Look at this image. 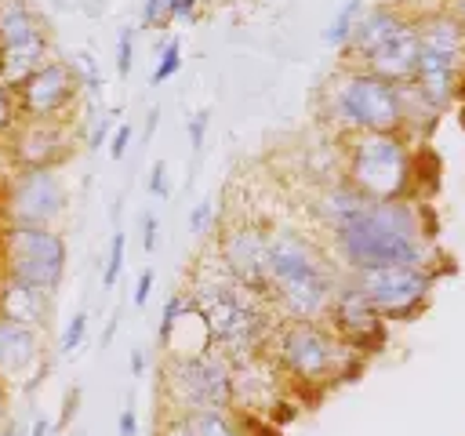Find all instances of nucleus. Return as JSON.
Wrapping results in <instances>:
<instances>
[{
	"label": "nucleus",
	"mask_w": 465,
	"mask_h": 436,
	"mask_svg": "<svg viewBox=\"0 0 465 436\" xmlns=\"http://www.w3.org/2000/svg\"><path fill=\"white\" fill-rule=\"evenodd\" d=\"M189 302L200 312V320L207 323L211 345L222 349L229 360H243V356H258L269 349L280 316L269 305V298L247 291L243 283H236L218 254L211 258V265L203 262L189 283Z\"/></svg>",
	"instance_id": "nucleus-1"
},
{
	"label": "nucleus",
	"mask_w": 465,
	"mask_h": 436,
	"mask_svg": "<svg viewBox=\"0 0 465 436\" xmlns=\"http://www.w3.org/2000/svg\"><path fill=\"white\" fill-rule=\"evenodd\" d=\"M429 229L421 225L418 203L371 200L352 222L331 233L334 262L345 272L378 265H425L429 269Z\"/></svg>",
	"instance_id": "nucleus-2"
},
{
	"label": "nucleus",
	"mask_w": 465,
	"mask_h": 436,
	"mask_svg": "<svg viewBox=\"0 0 465 436\" xmlns=\"http://www.w3.org/2000/svg\"><path fill=\"white\" fill-rule=\"evenodd\" d=\"M269 305L283 320H327L331 298L341 283L338 262L305 233L269 229L265 251Z\"/></svg>",
	"instance_id": "nucleus-3"
},
{
	"label": "nucleus",
	"mask_w": 465,
	"mask_h": 436,
	"mask_svg": "<svg viewBox=\"0 0 465 436\" xmlns=\"http://www.w3.org/2000/svg\"><path fill=\"white\" fill-rule=\"evenodd\" d=\"M323 116L341 134L403 131V91L360 65H341L323 87Z\"/></svg>",
	"instance_id": "nucleus-4"
},
{
	"label": "nucleus",
	"mask_w": 465,
	"mask_h": 436,
	"mask_svg": "<svg viewBox=\"0 0 465 436\" xmlns=\"http://www.w3.org/2000/svg\"><path fill=\"white\" fill-rule=\"evenodd\" d=\"M265 352H272L280 374L298 385H327L356 360V349L345 345L323 320H283Z\"/></svg>",
	"instance_id": "nucleus-5"
},
{
	"label": "nucleus",
	"mask_w": 465,
	"mask_h": 436,
	"mask_svg": "<svg viewBox=\"0 0 465 436\" xmlns=\"http://www.w3.org/2000/svg\"><path fill=\"white\" fill-rule=\"evenodd\" d=\"M341 174L367 200H403L414 182V153L400 131L349 134Z\"/></svg>",
	"instance_id": "nucleus-6"
},
{
	"label": "nucleus",
	"mask_w": 465,
	"mask_h": 436,
	"mask_svg": "<svg viewBox=\"0 0 465 436\" xmlns=\"http://www.w3.org/2000/svg\"><path fill=\"white\" fill-rule=\"evenodd\" d=\"M465 73V25L450 11L418 18V65L411 87L440 113L450 105Z\"/></svg>",
	"instance_id": "nucleus-7"
},
{
	"label": "nucleus",
	"mask_w": 465,
	"mask_h": 436,
	"mask_svg": "<svg viewBox=\"0 0 465 436\" xmlns=\"http://www.w3.org/2000/svg\"><path fill=\"white\" fill-rule=\"evenodd\" d=\"M160 378L171 414L232 411V360L214 345L196 356H167Z\"/></svg>",
	"instance_id": "nucleus-8"
},
{
	"label": "nucleus",
	"mask_w": 465,
	"mask_h": 436,
	"mask_svg": "<svg viewBox=\"0 0 465 436\" xmlns=\"http://www.w3.org/2000/svg\"><path fill=\"white\" fill-rule=\"evenodd\" d=\"M69 247L65 236L51 225H7L0 233V269L44 291H58L65 276Z\"/></svg>",
	"instance_id": "nucleus-9"
},
{
	"label": "nucleus",
	"mask_w": 465,
	"mask_h": 436,
	"mask_svg": "<svg viewBox=\"0 0 465 436\" xmlns=\"http://www.w3.org/2000/svg\"><path fill=\"white\" fill-rule=\"evenodd\" d=\"M65 182L58 167H15L0 193L7 225H58L65 214Z\"/></svg>",
	"instance_id": "nucleus-10"
},
{
	"label": "nucleus",
	"mask_w": 465,
	"mask_h": 436,
	"mask_svg": "<svg viewBox=\"0 0 465 436\" xmlns=\"http://www.w3.org/2000/svg\"><path fill=\"white\" fill-rule=\"evenodd\" d=\"M47 29L25 0H0V80L18 87L47 58Z\"/></svg>",
	"instance_id": "nucleus-11"
},
{
	"label": "nucleus",
	"mask_w": 465,
	"mask_h": 436,
	"mask_svg": "<svg viewBox=\"0 0 465 436\" xmlns=\"http://www.w3.org/2000/svg\"><path fill=\"white\" fill-rule=\"evenodd\" d=\"M345 276L360 287V294L378 309L381 320L411 316L432 291V272L425 265H378V269H356Z\"/></svg>",
	"instance_id": "nucleus-12"
},
{
	"label": "nucleus",
	"mask_w": 465,
	"mask_h": 436,
	"mask_svg": "<svg viewBox=\"0 0 465 436\" xmlns=\"http://www.w3.org/2000/svg\"><path fill=\"white\" fill-rule=\"evenodd\" d=\"M15 91H18L22 120H65L84 87H80V76H76L73 62L51 58L29 80H22Z\"/></svg>",
	"instance_id": "nucleus-13"
},
{
	"label": "nucleus",
	"mask_w": 465,
	"mask_h": 436,
	"mask_svg": "<svg viewBox=\"0 0 465 436\" xmlns=\"http://www.w3.org/2000/svg\"><path fill=\"white\" fill-rule=\"evenodd\" d=\"M265 251H269V229L254 225V222H236L218 236V262L222 269L243 283L247 291L269 298V272H265Z\"/></svg>",
	"instance_id": "nucleus-14"
},
{
	"label": "nucleus",
	"mask_w": 465,
	"mask_h": 436,
	"mask_svg": "<svg viewBox=\"0 0 465 436\" xmlns=\"http://www.w3.org/2000/svg\"><path fill=\"white\" fill-rule=\"evenodd\" d=\"M327 327L352 349L360 352H374L381 342H385V327H381V316L378 309L360 294V287L341 276L334 298H331V309H327Z\"/></svg>",
	"instance_id": "nucleus-15"
},
{
	"label": "nucleus",
	"mask_w": 465,
	"mask_h": 436,
	"mask_svg": "<svg viewBox=\"0 0 465 436\" xmlns=\"http://www.w3.org/2000/svg\"><path fill=\"white\" fill-rule=\"evenodd\" d=\"M7 156L15 167H58L69 156L65 120H18L7 134Z\"/></svg>",
	"instance_id": "nucleus-16"
},
{
	"label": "nucleus",
	"mask_w": 465,
	"mask_h": 436,
	"mask_svg": "<svg viewBox=\"0 0 465 436\" xmlns=\"http://www.w3.org/2000/svg\"><path fill=\"white\" fill-rule=\"evenodd\" d=\"M414 65H418V18H411V15L360 62V69H367L389 84H411Z\"/></svg>",
	"instance_id": "nucleus-17"
},
{
	"label": "nucleus",
	"mask_w": 465,
	"mask_h": 436,
	"mask_svg": "<svg viewBox=\"0 0 465 436\" xmlns=\"http://www.w3.org/2000/svg\"><path fill=\"white\" fill-rule=\"evenodd\" d=\"M40 363H44L40 331L0 316V378H4V382H22V378H29Z\"/></svg>",
	"instance_id": "nucleus-18"
},
{
	"label": "nucleus",
	"mask_w": 465,
	"mask_h": 436,
	"mask_svg": "<svg viewBox=\"0 0 465 436\" xmlns=\"http://www.w3.org/2000/svg\"><path fill=\"white\" fill-rule=\"evenodd\" d=\"M0 316L25 323L33 331H44L51 323V291L0 272Z\"/></svg>",
	"instance_id": "nucleus-19"
},
{
	"label": "nucleus",
	"mask_w": 465,
	"mask_h": 436,
	"mask_svg": "<svg viewBox=\"0 0 465 436\" xmlns=\"http://www.w3.org/2000/svg\"><path fill=\"white\" fill-rule=\"evenodd\" d=\"M407 15L400 11V7H392V4H378V7H367L363 15H360V22H356V29H352V40L345 44V65H360L400 22H403Z\"/></svg>",
	"instance_id": "nucleus-20"
},
{
	"label": "nucleus",
	"mask_w": 465,
	"mask_h": 436,
	"mask_svg": "<svg viewBox=\"0 0 465 436\" xmlns=\"http://www.w3.org/2000/svg\"><path fill=\"white\" fill-rule=\"evenodd\" d=\"M367 203H371V200L341 178V182H327V185L316 193V200H312V214L320 218V225H323L327 233H334V229H341L345 222H352Z\"/></svg>",
	"instance_id": "nucleus-21"
},
{
	"label": "nucleus",
	"mask_w": 465,
	"mask_h": 436,
	"mask_svg": "<svg viewBox=\"0 0 465 436\" xmlns=\"http://www.w3.org/2000/svg\"><path fill=\"white\" fill-rule=\"evenodd\" d=\"M193 436H243L240 429V418L232 411H196V414H185Z\"/></svg>",
	"instance_id": "nucleus-22"
},
{
	"label": "nucleus",
	"mask_w": 465,
	"mask_h": 436,
	"mask_svg": "<svg viewBox=\"0 0 465 436\" xmlns=\"http://www.w3.org/2000/svg\"><path fill=\"white\" fill-rule=\"evenodd\" d=\"M363 11H367L363 0H349L345 7H338V15L331 18V25L323 29V40H327L331 47H341V51H345V44L352 40V29H356V22H360Z\"/></svg>",
	"instance_id": "nucleus-23"
},
{
	"label": "nucleus",
	"mask_w": 465,
	"mask_h": 436,
	"mask_svg": "<svg viewBox=\"0 0 465 436\" xmlns=\"http://www.w3.org/2000/svg\"><path fill=\"white\" fill-rule=\"evenodd\" d=\"M124 254H127V236H124V229H116L109 236V254H105V269H102V287L105 291L116 287V280L124 272Z\"/></svg>",
	"instance_id": "nucleus-24"
},
{
	"label": "nucleus",
	"mask_w": 465,
	"mask_h": 436,
	"mask_svg": "<svg viewBox=\"0 0 465 436\" xmlns=\"http://www.w3.org/2000/svg\"><path fill=\"white\" fill-rule=\"evenodd\" d=\"M178 69H182V44H178V40H167L163 51H160V58H156V65H153V84H156V87L167 84Z\"/></svg>",
	"instance_id": "nucleus-25"
},
{
	"label": "nucleus",
	"mask_w": 465,
	"mask_h": 436,
	"mask_svg": "<svg viewBox=\"0 0 465 436\" xmlns=\"http://www.w3.org/2000/svg\"><path fill=\"white\" fill-rule=\"evenodd\" d=\"M18 120H22V113H18V91L0 80V138L11 134L18 127Z\"/></svg>",
	"instance_id": "nucleus-26"
},
{
	"label": "nucleus",
	"mask_w": 465,
	"mask_h": 436,
	"mask_svg": "<svg viewBox=\"0 0 465 436\" xmlns=\"http://www.w3.org/2000/svg\"><path fill=\"white\" fill-rule=\"evenodd\" d=\"M84 338H87V312H73L69 323H65V331H62L58 349H62L65 356H73V352L84 345Z\"/></svg>",
	"instance_id": "nucleus-27"
},
{
	"label": "nucleus",
	"mask_w": 465,
	"mask_h": 436,
	"mask_svg": "<svg viewBox=\"0 0 465 436\" xmlns=\"http://www.w3.org/2000/svg\"><path fill=\"white\" fill-rule=\"evenodd\" d=\"M211 225H214V200L193 203V211H189V233H193V236H207Z\"/></svg>",
	"instance_id": "nucleus-28"
},
{
	"label": "nucleus",
	"mask_w": 465,
	"mask_h": 436,
	"mask_svg": "<svg viewBox=\"0 0 465 436\" xmlns=\"http://www.w3.org/2000/svg\"><path fill=\"white\" fill-rule=\"evenodd\" d=\"M142 25L145 29H167L171 25V4L167 0H145L142 4Z\"/></svg>",
	"instance_id": "nucleus-29"
},
{
	"label": "nucleus",
	"mask_w": 465,
	"mask_h": 436,
	"mask_svg": "<svg viewBox=\"0 0 465 436\" xmlns=\"http://www.w3.org/2000/svg\"><path fill=\"white\" fill-rule=\"evenodd\" d=\"M131 65H134V29H120V36H116V73L131 76Z\"/></svg>",
	"instance_id": "nucleus-30"
},
{
	"label": "nucleus",
	"mask_w": 465,
	"mask_h": 436,
	"mask_svg": "<svg viewBox=\"0 0 465 436\" xmlns=\"http://www.w3.org/2000/svg\"><path fill=\"white\" fill-rule=\"evenodd\" d=\"M131 134H134L131 124H116V127H113V138H109V156H113V160H124V156H127Z\"/></svg>",
	"instance_id": "nucleus-31"
},
{
	"label": "nucleus",
	"mask_w": 465,
	"mask_h": 436,
	"mask_svg": "<svg viewBox=\"0 0 465 436\" xmlns=\"http://www.w3.org/2000/svg\"><path fill=\"white\" fill-rule=\"evenodd\" d=\"M73 69H76V76H80V87H87V91H98V69H94V62H91V54H76V62H73Z\"/></svg>",
	"instance_id": "nucleus-32"
},
{
	"label": "nucleus",
	"mask_w": 465,
	"mask_h": 436,
	"mask_svg": "<svg viewBox=\"0 0 465 436\" xmlns=\"http://www.w3.org/2000/svg\"><path fill=\"white\" fill-rule=\"evenodd\" d=\"M207 124H211V113H207V109L193 113V120H189V142H193V153H200V149H203V138H207Z\"/></svg>",
	"instance_id": "nucleus-33"
},
{
	"label": "nucleus",
	"mask_w": 465,
	"mask_h": 436,
	"mask_svg": "<svg viewBox=\"0 0 465 436\" xmlns=\"http://www.w3.org/2000/svg\"><path fill=\"white\" fill-rule=\"evenodd\" d=\"M156 243H160V222H156L153 211H145L142 214V247H145V254H153Z\"/></svg>",
	"instance_id": "nucleus-34"
},
{
	"label": "nucleus",
	"mask_w": 465,
	"mask_h": 436,
	"mask_svg": "<svg viewBox=\"0 0 465 436\" xmlns=\"http://www.w3.org/2000/svg\"><path fill=\"white\" fill-rule=\"evenodd\" d=\"M149 193H153L156 200H163V196L171 193V185H167V167H163V160H156V164L149 167Z\"/></svg>",
	"instance_id": "nucleus-35"
},
{
	"label": "nucleus",
	"mask_w": 465,
	"mask_h": 436,
	"mask_svg": "<svg viewBox=\"0 0 465 436\" xmlns=\"http://www.w3.org/2000/svg\"><path fill=\"white\" fill-rule=\"evenodd\" d=\"M156 436H193V429H189V421H185V414H167V418L160 421V429H156Z\"/></svg>",
	"instance_id": "nucleus-36"
},
{
	"label": "nucleus",
	"mask_w": 465,
	"mask_h": 436,
	"mask_svg": "<svg viewBox=\"0 0 465 436\" xmlns=\"http://www.w3.org/2000/svg\"><path fill=\"white\" fill-rule=\"evenodd\" d=\"M153 280H156V272H153V269H142V272H138V280H134V294H131L138 309L149 302V294H153Z\"/></svg>",
	"instance_id": "nucleus-37"
},
{
	"label": "nucleus",
	"mask_w": 465,
	"mask_h": 436,
	"mask_svg": "<svg viewBox=\"0 0 465 436\" xmlns=\"http://www.w3.org/2000/svg\"><path fill=\"white\" fill-rule=\"evenodd\" d=\"M171 4V22H193L196 18V0H167Z\"/></svg>",
	"instance_id": "nucleus-38"
},
{
	"label": "nucleus",
	"mask_w": 465,
	"mask_h": 436,
	"mask_svg": "<svg viewBox=\"0 0 465 436\" xmlns=\"http://www.w3.org/2000/svg\"><path fill=\"white\" fill-rule=\"evenodd\" d=\"M116 432H120V436H138V414H134V407H124V411H120Z\"/></svg>",
	"instance_id": "nucleus-39"
},
{
	"label": "nucleus",
	"mask_w": 465,
	"mask_h": 436,
	"mask_svg": "<svg viewBox=\"0 0 465 436\" xmlns=\"http://www.w3.org/2000/svg\"><path fill=\"white\" fill-rule=\"evenodd\" d=\"M113 131V120L109 116H98V124H94V131H91V149H102V142H105V134Z\"/></svg>",
	"instance_id": "nucleus-40"
},
{
	"label": "nucleus",
	"mask_w": 465,
	"mask_h": 436,
	"mask_svg": "<svg viewBox=\"0 0 465 436\" xmlns=\"http://www.w3.org/2000/svg\"><path fill=\"white\" fill-rule=\"evenodd\" d=\"M131 374H134V378H142V374H145V352H142V349H134V352H131Z\"/></svg>",
	"instance_id": "nucleus-41"
},
{
	"label": "nucleus",
	"mask_w": 465,
	"mask_h": 436,
	"mask_svg": "<svg viewBox=\"0 0 465 436\" xmlns=\"http://www.w3.org/2000/svg\"><path fill=\"white\" fill-rule=\"evenodd\" d=\"M25 436H51V421H47V418H36Z\"/></svg>",
	"instance_id": "nucleus-42"
},
{
	"label": "nucleus",
	"mask_w": 465,
	"mask_h": 436,
	"mask_svg": "<svg viewBox=\"0 0 465 436\" xmlns=\"http://www.w3.org/2000/svg\"><path fill=\"white\" fill-rule=\"evenodd\" d=\"M0 436H25V429H22L18 421H11V418H7V421L0 425Z\"/></svg>",
	"instance_id": "nucleus-43"
},
{
	"label": "nucleus",
	"mask_w": 465,
	"mask_h": 436,
	"mask_svg": "<svg viewBox=\"0 0 465 436\" xmlns=\"http://www.w3.org/2000/svg\"><path fill=\"white\" fill-rule=\"evenodd\" d=\"M7 421V382L0 378V425Z\"/></svg>",
	"instance_id": "nucleus-44"
},
{
	"label": "nucleus",
	"mask_w": 465,
	"mask_h": 436,
	"mask_svg": "<svg viewBox=\"0 0 465 436\" xmlns=\"http://www.w3.org/2000/svg\"><path fill=\"white\" fill-rule=\"evenodd\" d=\"M156 120H160V109H149V116H145V134L156 131Z\"/></svg>",
	"instance_id": "nucleus-45"
},
{
	"label": "nucleus",
	"mask_w": 465,
	"mask_h": 436,
	"mask_svg": "<svg viewBox=\"0 0 465 436\" xmlns=\"http://www.w3.org/2000/svg\"><path fill=\"white\" fill-rule=\"evenodd\" d=\"M450 15H454V18H458V22L465 25V0H454V7H450Z\"/></svg>",
	"instance_id": "nucleus-46"
}]
</instances>
